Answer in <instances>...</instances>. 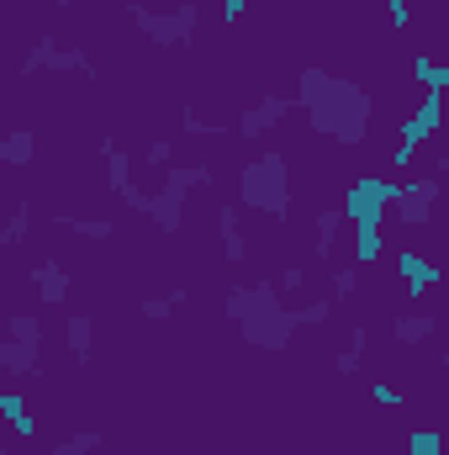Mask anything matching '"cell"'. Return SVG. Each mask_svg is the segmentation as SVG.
<instances>
[{
  "mask_svg": "<svg viewBox=\"0 0 449 455\" xmlns=\"http://www.w3.org/2000/svg\"><path fill=\"white\" fill-rule=\"evenodd\" d=\"M296 107H307L312 127H318L323 138H338L343 148H359V143H365V127H370V96H365L354 80L307 64V69L296 75Z\"/></svg>",
  "mask_w": 449,
  "mask_h": 455,
  "instance_id": "6da1fadb",
  "label": "cell"
},
{
  "mask_svg": "<svg viewBox=\"0 0 449 455\" xmlns=\"http://www.w3.org/2000/svg\"><path fill=\"white\" fill-rule=\"evenodd\" d=\"M238 202L286 223L291 218V164H286V154H254L238 175Z\"/></svg>",
  "mask_w": 449,
  "mask_h": 455,
  "instance_id": "7a4b0ae2",
  "label": "cell"
},
{
  "mask_svg": "<svg viewBox=\"0 0 449 455\" xmlns=\"http://www.w3.org/2000/svg\"><path fill=\"white\" fill-rule=\"evenodd\" d=\"M238 329H243V339L254 344V349L280 355V349L291 344L296 313L280 302V286H275V281H254V286H248V313L238 318Z\"/></svg>",
  "mask_w": 449,
  "mask_h": 455,
  "instance_id": "3957f363",
  "label": "cell"
},
{
  "mask_svg": "<svg viewBox=\"0 0 449 455\" xmlns=\"http://www.w3.org/2000/svg\"><path fill=\"white\" fill-rule=\"evenodd\" d=\"M207 180H212V164H169V175H164V186L154 191V207H148L154 228H164V233H180L191 186H207Z\"/></svg>",
  "mask_w": 449,
  "mask_h": 455,
  "instance_id": "277c9868",
  "label": "cell"
},
{
  "mask_svg": "<svg viewBox=\"0 0 449 455\" xmlns=\"http://www.w3.org/2000/svg\"><path fill=\"white\" fill-rule=\"evenodd\" d=\"M127 16H132L138 32H148L159 48H185V43L196 37V27H201V5H196V0H180L175 11H148V5L127 0Z\"/></svg>",
  "mask_w": 449,
  "mask_h": 455,
  "instance_id": "5b68a950",
  "label": "cell"
},
{
  "mask_svg": "<svg viewBox=\"0 0 449 455\" xmlns=\"http://www.w3.org/2000/svg\"><path fill=\"white\" fill-rule=\"evenodd\" d=\"M397 196H402V186L397 180H381V175H365V180H354L349 191H343V218H349V228L359 223H381L386 218V207H397Z\"/></svg>",
  "mask_w": 449,
  "mask_h": 455,
  "instance_id": "8992f818",
  "label": "cell"
},
{
  "mask_svg": "<svg viewBox=\"0 0 449 455\" xmlns=\"http://www.w3.org/2000/svg\"><path fill=\"white\" fill-rule=\"evenodd\" d=\"M37 69H59V75H85V80H96L101 69L91 64V53L85 48H64L59 37H37L32 43V53L21 59V75H37Z\"/></svg>",
  "mask_w": 449,
  "mask_h": 455,
  "instance_id": "52a82bcc",
  "label": "cell"
},
{
  "mask_svg": "<svg viewBox=\"0 0 449 455\" xmlns=\"http://www.w3.org/2000/svg\"><path fill=\"white\" fill-rule=\"evenodd\" d=\"M439 196H445V180H439V175H413V180H402V196H397L391 212H397L402 228H429Z\"/></svg>",
  "mask_w": 449,
  "mask_h": 455,
  "instance_id": "ba28073f",
  "label": "cell"
},
{
  "mask_svg": "<svg viewBox=\"0 0 449 455\" xmlns=\"http://www.w3.org/2000/svg\"><path fill=\"white\" fill-rule=\"evenodd\" d=\"M291 107H296V101H286V96H259L248 112L238 116V138H243V143H259V138H270V132H275V127L291 116Z\"/></svg>",
  "mask_w": 449,
  "mask_h": 455,
  "instance_id": "9c48e42d",
  "label": "cell"
},
{
  "mask_svg": "<svg viewBox=\"0 0 449 455\" xmlns=\"http://www.w3.org/2000/svg\"><path fill=\"white\" fill-rule=\"evenodd\" d=\"M397 270H402V286H407L413 302H423V291L439 286V275H445V270H439L429 254H418V249H402V254H397Z\"/></svg>",
  "mask_w": 449,
  "mask_h": 455,
  "instance_id": "30bf717a",
  "label": "cell"
},
{
  "mask_svg": "<svg viewBox=\"0 0 449 455\" xmlns=\"http://www.w3.org/2000/svg\"><path fill=\"white\" fill-rule=\"evenodd\" d=\"M0 371L5 376H43V344L32 339H0Z\"/></svg>",
  "mask_w": 449,
  "mask_h": 455,
  "instance_id": "8fae6325",
  "label": "cell"
},
{
  "mask_svg": "<svg viewBox=\"0 0 449 455\" xmlns=\"http://www.w3.org/2000/svg\"><path fill=\"white\" fill-rule=\"evenodd\" d=\"M32 286H37V297H43L48 307H64V302H69V270H64L59 259H37V265H32Z\"/></svg>",
  "mask_w": 449,
  "mask_h": 455,
  "instance_id": "7c38bea8",
  "label": "cell"
},
{
  "mask_svg": "<svg viewBox=\"0 0 449 455\" xmlns=\"http://www.w3.org/2000/svg\"><path fill=\"white\" fill-rule=\"evenodd\" d=\"M217 238H223V259L227 265H243V259H248V233H243V218H238L232 202L217 207Z\"/></svg>",
  "mask_w": 449,
  "mask_h": 455,
  "instance_id": "4fadbf2b",
  "label": "cell"
},
{
  "mask_svg": "<svg viewBox=\"0 0 449 455\" xmlns=\"http://www.w3.org/2000/svg\"><path fill=\"white\" fill-rule=\"evenodd\" d=\"M434 334H439V313H418V307H413V313H397V318H391V339L407 344V349H413V344H429Z\"/></svg>",
  "mask_w": 449,
  "mask_h": 455,
  "instance_id": "5bb4252c",
  "label": "cell"
},
{
  "mask_svg": "<svg viewBox=\"0 0 449 455\" xmlns=\"http://www.w3.org/2000/svg\"><path fill=\"white\" fill-rule=\"evenodd\" d=\"M64 344H69L75 365H85V360L96 355V318H91V313H69V318H64Z\"/></svg>",
  "mask_w": 449,
  "mask_h": 455,
  "instance_id": "9a60e30c",
  "label": "cell"
},
{
  "mask_svg": "<svg viewBox=\"0 0 449 455\" xmlns=\"http://www.w3.org/2000/svg\"><path fill=\"white\" fill-rule=\"evenodd\" d=\"M349 223V218H343V207H323V212H318V233H312V254H318V265H334V243H338V228Z\"/></svg>",
  "mask_w": 449,
  "mask_h": 455,
  "instance_id": "2e32d148",
  "label": "cell"
},
{
  "mask_svg": "<svg viewBox=\"0 0 449 455\" xmlns=\"http://www.w3.org/2000/svg\"><path fill=\"white\" fill-rule=\"evenodd\" d=\"M0 413H5V424H11L16 440H37V419L27 413V397L21 392H0Z\"/></svg>",
  "mask_w": 449,
  "mask_h": 455,
  "instance_id": "e0dca14e",
  "label": "cell"
},
{
  "mask_svg": "<svg viewBox=\"0 0 449 455\" xmlns=\"http://www.w3.org/2000/svg\"><path fill=\"white\" fill-rule=\"evenodd\" d=\"M0 159H5L11 170L32 164V159H37V138H32L27 127H11V132H5V143H0Z\"/></svg>",
  "mask_w": 449,
  "mask_h": 455,
  "instance_id": "ac0fdd59",
  "label": "cell"
},
{
  "mask_svg": "<svg viewBox=\"0 0 449 455\" xmlns=\"http://www.w3.org/2000/svg\"><path fill=\"white\" fill-rule=\"evenodd\" d=\"M180 132L185 138H227V132H238V122H207V116H196L191 101H180Z\"/></svg>",
  "mask_w": 449,
  "mask_h": 455,
  "instance_id": "d6986e66",
  "label": "cell"
},
{
  "mask_svg": "<svg viewBox=\"0 0 449 455\" xmlns=\"http://www.w3.org/2000/svg\"><path fill=\"white\" fill-rule=\"evenodd\" d=\"M413 80H418L423 91L449 96V64H445V59H434V53H418V59H413Z\"/></svg>",
  "mask_w": 449,
  "mask_h": 455,
  "instance_id": "ffe728a7",
  "label": "cell"
},
{
  "mask_svg": "<svg viewBox=\"0 0 449 455\" xmlns=\"http://www.w3.org/2000/svg\"><path fill=\"white\" fill-rule=\"evenodd\" d=\"M365 349H370V329H365V323H354V329H349V344H343V355L334 360L338 376H354V371L365 365Z\"/></svg>",
  "mask_w": 449,
  "mask_h": 455,
  "instance_id": "44dd1931",
  "label": "cell"
},
{
  "mask_svg": "<svg viewBox=\"0 0 449 455\" xmlns=\"http://www.w3.org/2000/svg\"><path fill=\"white\" fill-rule=\"evenodd\" d=\"M53 223L69 228V233H80V238H96V243H106L116 233V223H106V218H75V212H53Z\"/></svg>",
  "mask_w": 449,
  "mask_h": 455,
  "instance_id": "7402d4cb",
  "label": "cell"
},
{
  "mask_svg": "<svg viewBox=\"0 0 449 455\" xmlns=\"http://www.w3.org/2000/svg\"><path fill=\"white\" fill-rule=\"evenodd\" d=\"M381 259V223H359L354 228V265H375Z\"/></svg>",
  "mask_w": 449,
  "mask_h": 455,
  "instance_id": "603a6c76",
  "label": "cell"
},
{
  "mask_svg": "<svg viewBox=\"0 0 449 455\" xmlns=\"http://www.w3.org/2000/svg\"><path fill=\"white\" fill-rule=\"evenodd\" d=\"M27 233H32V207H27V202H11V218H5V228H0V243L16 249Z\"/></svg>",
  "mask_w": 449,
  "mask_h": 455,
  "instance_id": "cb8c5ba5",
  "label": "cell"
},
{
  "mask_svg": "<svg viewBox=\"0 0 449 455\" xmlns=\"http://www.w3.org/2000/svg\"><path fill=\"white\" fill-rule=\"evenodd\" d=\"M185 297H191V291H185V286H175L169 297H143V302H138V313H143V318H154V323H164L175 307H185Z\"/></svg>",
  "mask_w": 449,
  "mask_h": 455,
  "instance_id": "d4e9b609",
  "label": "cell"
},
{
  "mask_svg": "<svg viewBox=\"0 0 449 455\" xmlns=\"http://www.w3.org/2000/svg\"><path fill=\"white\" fill-rule=\"evenodd\" d=\"M413 116H418V127L434 138V132L445 127V96H439V91H423V101H418V112Z\"/></svg>",
  "mask_w": 449,
  "mask_h": 455,
  "instance_id": "484cf974",
  "label": "cell"
},
{
  "mask_svg": "<svg viewBox=\"0 0 449 455\" xmlns=\"http://www.w3.org/2000/svg\"><path fill=\"white\" fill-rule=\"evenodd\" d=\"M334 318V297H318V302H302L296 307V329H323Z\"/></svg>",
  "mask_w": 449,
  "mask_h": 455,
  "instance_id": "4316f807",
  "label": "cell"
},
{
  "mask_svg": "<svg viewBox=\"0 0 449 455\" xmlns=\"http://www.w3.org/2000/svg\"><path fill=\"white\" fill-rule=\"evenodd\" d=\"M5 334H11V339L43 344V318H37V313H11V318H5Z\"/></svg>",
  "mask_w": 449,
  "mask_h": 455,
  "instance_id": "83f0119b",
  "label": "cell"
},
{
  "mask_svg": "<svg viewBox=\"0 0 449 455\" xmlns=\"http://www.w3.org/2000/svg\"><path fill=\"white\" fill-rule=\"evenodd\" d=\"M407 455H445V435L439 429H413L407 435Z\"/></svg>",
  "mask_w": 449,
  "mask_h": 455,
  "instance_id": "f1b7e54d",
  "label": "cell"
},
{
  "mask_svg": "<svg viewBox=\"0 0 449 455\" xmlns=\"http://www.w3.org/2000/svg\"><path fill=\"white\" fill-rule=\"evenodd\" d=\"M91 451H101V435L96 429H80V435H69V440L53 445V455H91Z\"/></svg>",
  "mask_w": 449,
  "mask_h": 455,
  "instance_id": "f546056e",
  "label": "cell"
},
{
  "mask_svg": "<svg viewBox=\"0 0 449 455\" xmlns=\"http://www.w3.org/2000/svg\"><path fill=\"white\" fill-rule=\"evenodd\" d=\"M354 291H359V265H338L334 270V297L338 302H349Z\"/></svg>",
  "mask_w": 449,
  "mask_h": 455,
  "instance_id": "4dcf8cb0",
  "label": "cell"
},
{
  "mask_svg": "<svg viewBox=\"0 0 449 455\" xmlns=\"http://www.w3.org/2000/svg\"><path fill=\"white\" fill-rule=\"evenodd\" d=\"M223 313L238 323L243 313H248V286H227V297H223Z\"/></svg>",
  "mask_w": 449,
  "mask_h": 455,
  "instance_id": "1f68e13d",
  "label": "cell"
},
{
  "mask_svg": "<svg viewBox=\"0 0 449 455\" xmlns=\"http://www.w3.org/2000/svg\"><path fill=\"white\" fill-rule=\"evenodd\" d=\"M275 286H280V291H302V286H307V265H286Z\"/></svg>",
  "mask_w": 449,
  "mask_h": 455,
  "instance_id": "d6a6232c",
  "label": "cell"
},
{
  "mask_svg": "<svg viewBox=\"0 0 449 455\" xmlns=\"http://www.w3.org/2000/svg\"><path fill=\"white\" fill-rule=\"evenodd\" d=\"M143 159H148L154 170H164V164L175 159V143H148V154H143Z\"/></svg>",
  "mask_w": 449,
  "mask_h": 455,
  "instance_id": "836d02e7",
  "label": "cell"
},
{
  "mask_svg": "<svg viewBox=\"0 0 449 455\" xmlns=\"http://www.w3.org/2000/svg\"><path fill=\"white\" fill-rule=\"evenodd\" d=\"M370 397H375L381 408H397V403H402V392H397L391 381H375V387H370Z\"/></svg>",
  "mask_w": 449,
  "mask_h": 455,
  "instance_id": "e575fe53",
  "label": "cell"
},
{
  "mask_svg": "<svg viewBox=\"0 0 449 455\" xmlns=\"http://www.w3.org/2000/svg\"><path fill=\"white\" fill-rule=\"evenodd\" d=\"M248 5H254V0H223V21H243Z\"/></svg>",
  "mask_w": 449,
  "mask_h": 455,
  "instance_id": "d590c367",
  "label": "cell"
},
{
  "mask_svg": "<svg viewBox=\"0 0 449 455\" xmlns=\"http://www.w3.org/2000/svg\"><path fill=\"white\" fill-rule=\"evenodd\" d=\"M434 175H439V180L449 186V143H445V154H439V170H434Z\"/></svg>",
  "mask_w": 449,
  "mask_h": 455,
  "instance_id": "8d00e7d4",
  "label": "cell"
},
{
  "mask_svg": "<svg viewBox=\"0 0 449 455\" xmlns=\"http://www.w3.org/2000/svg\"><path fill=\"white\" fill-rule=\"evenodd\" d=\"M53 5H75V0H53Z\"/></svg>",
  "mask_w": 449,
  "mask_h": 455,
  "instance_id": "74e56055",
  "label": "cell"
},
{
  "mask_svg": "<svg viewBox=\"0 0 449 455\" xmlns=\"http://www.w3.org/2000/svg\"><path fill=\"white\" fill-rule=\"evenodd\" d=\"M0 455H16V451H11V445H5V451H0Z\"/></svg>",
  "mask_w": 449,
  "mask_h": 455,
  "instance_id": "f35d334b",
  "label": "cell"
},
{
  "mask_svg": "<svg viewBox=\"0 0 449 455\" xmlns=\"http://www.w3.org/2000/svg\"><path fill=\"white\" fill-rule=\"evenodd\" d=\"M386 5H402V0H386Z\"/></svg>",
  "mask_w": 449,
  "mask_h": 455,
  "instance_id": "ab89813d",
  "label": "cell"
},
{
  "mask_svg": "<svg viewBox=\"0 0 449 455\" xmlns=\"http://www.w3.org/2000/svg\"><path fill=\"white\" fill-rule=\"evenodd\" d=\"M445 275H449V270H445Z\"/></svg>",
  "mask_w": 449,
  "mask_h": 455,
  "instance_id": "60d3db41",
  "label": "cell"
}]
</instances>
